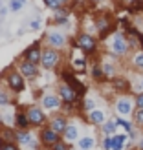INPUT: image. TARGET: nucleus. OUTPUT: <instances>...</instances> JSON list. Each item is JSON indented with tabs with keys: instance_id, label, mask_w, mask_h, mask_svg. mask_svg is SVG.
<instances>
[{
	"instance_id": "obj_1",
	"label": "nucleus",
	"mask_w": 143,
	"mask_h": 150,
	"mask_svg": "<svg viewBox=\"0 0 143 150\" xmlns=\"http://www.w3.org/2000/svg\"><path fill=\"white\" fill-rule=\"evenodd\" d=\"M110 50H112L114 55H125L127 51H129V40H127L121 33H114L112 42H110Z\"/></svg>"
},
{
	"instance_id": "obj_2",
	"label": "nucleus",
	"mask_w": 143,
	"mask_h": 150,
	"mask_svg": "<svg viewBox=\"0 0 143 150\" xmlns=\"http://www.w3.org/2000/svg\"><path fill=\"white\" fill-rule=\"evenodd\" d=\"M59 51L55 48H48V50H44L42 51V59H41V64H42V68L44 70H51V68H55L57 62H59Z\"/></svg>"
},
{
	"instance_id": "obj_3",
	"label": "nucleus",
	"mask_w": 143,
	"mask_h": 150,
	"mask_svg": "<svg viewBox=\"0 0 143 150\" xmlns=\"http://www.w3.org/2000/svg\"><path fill=\"white\" fill-rule=\"evenodd\" d=\"M77 46L85 51V53H94L95 48H97V42L92 35H88V33H81L77 37Z\"/></svg>"
},
{
	"instance_id": "obj_4",
	"label": "nucleus",
	"mask_w": 143,
	"mask_h": 150,
	"mask_svg": "<svg viewBox=\"0 0 143 150\" xmlns=\"http://www.w3.org/2000/svg\"><path fill=\"white\" fill-rule=\"evenodd\" d=\"M7 86H9L13 92H22V90L26 88L24 75L20 71H9V75H7Z\"/></svg>"
},
{
	"instance_id": "obj_5",
	"label": "nucleus",
	"mask_w": 143,
	"mask_h": 150,
	"mask_svg": "<svg viewBox=\"0 0 143 150\" xmlns=\"http://www.w3.org/2000/svg\"><path fill=\"white\" fill-rule=\"evenodd\" d=\"M24 61H28V62H33V64H39L41 62V59H42V51H41V44H39V40H37L33 46H29L26 51H24Z\"/></svg>"
},
{
	"instance_id": "obj_6",
	"label": "nucleus",
	"mask_w": 143,
	"mask_h": 150,
	"mask_svg": "<svg viewBox=\"0 0 143 150\" xmlns=\"http://www.w3.org/2000/svg\"><path fill=\"white\" fill-rule=\"evenodd\" d=\"M59 95H61L63 103H66V104H73L75 101H77V97H79V93L75 92V90H73L72 86L66 84V82L59 86Z\"/></svg>"
},
{
	"instance_id": "obj_7",
	"label": "nucleus",
	"mask_w": 143,
	"mask_h": 150,
	"mask_svg": "<svg viewBox=\"0 0 143 150\" xmlns=\"http://www.w3.org/2000/svg\"><path fill=\"white\" fill-rule=\"evenodd\" d=\"M46 40L51 48H55V50H61L66 46V37L63 31H50L48 37H46Z\"/></svg>"
},
{
	"instance_id": "obj_8",
	"label": "nucleus",
	"mask_w": 143,
	"mask_h": 150,
	"mask_svg": "<svg viewBox=\"0 0 143 150\" xmlns=\"http://www.w3.org/2000/svg\"><path fill=\"white\" fill-rule=\"evenodd\" d=\"M132 108H134V101L130 97H119L116 103V112L119 115H130Z\"/></svg>"
},
{
	"instance_id": "obj_9",
	"label": "nucleus",
	"mask_w": 143,
	"mask_h": 150,
	"mask_svg": "<svg viewBox=\"0 0 143 150\" xmlns=\"http://www.w3.org/2000/svg\"><path fill=\"white\" fill-rule=\"evenodd\" d=\"M63 81L66 82V84L68 86H72L75 92H77L79 95H83L86 92V88H85V84H83V82H79L77 79L73 77V73H68V71H63Z\"/></svg>"
},
{
	"instance_id": "obj_10",
	"label": "nucleus",
	"mask_w": 143,
	"mask_h": 150,
	"mask_svg": "<svg viewBox=\"0 0 143 150\" xmlns=\"http://www.w3.org/2000/svg\"><path fill=\"white\" fill-rule=\"evenodd\" d=\"M26 114H28V119H29V125H35V126L42 125L44 119H46V115L42 114V110L37 108V106H29Z\"/></svg>"
},
{
	"instance_id": "obj_11",
	"label": "nucleus",
	"mask_w": 143,
	"mask_h": 150,
	"mask_svg": "<svg viewBox=\"0 0 143 150\" xmlns=\"http://www.w3.org/2000/svg\"><path fill=\"white\" fill-rule=\"evenodd\" d=\"M59 136L61 134H57L55 130H51V128H46V130H42L41 132V139H42V145H50V146H53L55 143H59Z\"/></svg>"
},
{
	"instance_id": "obj_12",
	"label": "nucleus",
	"mask_w": 143,
	"mask_h": 150,
	"mask_svg": "<svg viewBox=\"0 0 143 150\" xmlns=\"http://www.w3.org/2000/svg\"><path fill=\"white\" fill-rule=\"evenodd\" d=\"M50 128H51V130H55L57 134H64V130L68 128L66 117H64V115H55V117H51V121H50Z\"/></svg>"
},
{
	"instance_id": "obj_13",
	"label": "nucleus",
	"mask_w": 143,
	"mask_h": 150,
	"mask_svg": "<svg viewBox=\"0 0 143 150\" xmlns=\"http://www.w3.org/2000/svg\"><path fill=\"white\" fill-rule=\"evenodd\" d=\"M18 71L24 75V77H28V79H35L37 77V64H33V62H28V61H24L20 66H18Z\"/></svg>"
},
{
	"instance_id": "obj_14",
	"label": "nucleus",
	"mask_w": 143,
	"mask_h": 150,
	"mask_svg": "<svg viewBox=\"0 0 143 150\" xmlns=\"http://www.w3.org/2000/svg\"><path fill=\"white\" fill-rule=\"evenodd\" d=\"M42 106L46 110H57L61 106V101H59L57 95H44L42 97Z\"/></svg>"
},
{
	"instance_id": "obj_15",
	"label": "nucleus",
	"mask_w": 143,
	"mask_h": 150,
	"mask_svg": "<svg viewBox=\"0 0 143 150\" xmlns=\"http://www.w3.org/2000/svg\"><path fill=\"white\" fill-rule=\"evenodd\" d=\"M88 119H90V123H92V125H103L107 117H105V112H103V110H95V108H94V110L88 114Z\"/></svg>"
},
{
	"instance_id": "obj_16",
	"label": "nucleus",
	"mask_w": 143,
	"mask_h": 150,
	"mask_svg": "<svg viewBox=\"0 0 143 150\" xmlns=\"http://www.w3.org/2000/svg\"><path fill=\"white\" fill-rule=\"evenodd\" d=\"M77 146H79L81 150H90V148L95 146V139H94L92 136H86V137H83V139L77 141Z\"/></svg>"
},
{
	"instance_id": "obj_17",
	"label": "nucleus",
	"mask_w": 143,
	"mask_h": 150,
	"mask_svg": "<svg viewBox=\"0 0 143 150\" xmlns=\"http://www.w3.org/2000/svg\"><path fill=\"white\" fill-rule=\"evenodd\" d=\"M72 64H73L75 71H79V73H83L86 70V61H85V57H81V55H75L72 59Z\"/></svg>"
},
{
	"instance_id": "obj_18",
	"label": "nucleus",
	"mask_w": 143,
	"mask_h": 150,
	"mask_svg": "<svg viewBox=\"0 0 143 150\" xmlns=\"http://www.w3.org/2000/svg\"><path fill=\"white\" fill-rule=\"evenodd\" d=\"M15 139H17L18 143H28L29 146H35V141H33V137L29 136L28 132H17L15 134Z\"/></svg>"
},
{
	"instance_id": "obj_19",
	"label": "nucleus",
	"mask_w": 143,
	"mask_h": 150,
	"mask_svg": "<svg viewBox=\"0 0 143 150\" xmlns=\"http://www.w3.org/2000/svg\"><path fill=\"white\" fill-rule=\"evenodd\" d=\"M15 123H17L18 128H28L29 126V119H28V114H22V112H18L17 115H15Z\"/></svg>"
},
{
	"instance_id": "obj_20",
	"label": "nucleus",
	"mask_w": 143,
	"mask_h": 150,
	"mask_svg": "<svg viewBox=\"0 0 143 150\" xmlns=\"http://www.w3.org/2000/svg\"><path fill=\"white\" fill-rule=\"evenodd\" d=\"M116 128H117V123H116V119H110V121L103 123V134H105V136H114Z\"/></svg>"
},
{
	"instance_id": "obj_21",
	"label": "nucleus",
	"mask_w": 143,
	"mask_h": 150,
	"mask_svg": "<svg viewBox=\"0 0 143 150\" xmlns=\"http://www.w3.org/2000/svg\"><path fill=\"white\" fill-rule=\"evenodd\" d=\"M114 88L117 90V92H129L130 90V82L127 79H114Z\"/></svg>"
},
{
	"instance_id": "obj_22",
	"label": "nucleus",
	"mask_w": 143,
	"mask_h": 150,
	"mask_svg": "<svg viewBox=\"0 0 143 150\" xmlns=\"http://www.w3.org/2000/svg\"><path fill=\"white\" fill-rule=\"evenodd\" d=\"M77 134H79L77 126L68 125V128L64 130V139H66V141H75V139H77Z\"/></svg>"
},
{
	"instance_id": "obj_23",
	"label": "nucleus",
	"mask_w": 143,
	"mask_h": 150,
	"mask_svg": "<svg viewBox=\"0 0 143 150\" xmlns=\"http://www.w3.org/2000/svg\"><path fill=\"white\" fill-rule=\"evenodd\" d=\"M129 11L130 13H143V0H130L129 2Z\"/></svg>"
},
{
	"instance_id": "obj_24",
	"label": "nucleus",
	"mask_w": 143,
	"mask_h": 150,
	"mask_svg": "<svg viewBox=\"0 0 143 150\" xmlns=\"http://www.w3.org/2000/svg\"><path fill=\"white\" fill-rule=\"evenodd\" d=\"M112 141H114V146H112V150H121V148L125 146L127 137H125V136H112Z\"/></svg>"
},
{
	"instance_id": "obj_25",
	"label": "nucleus",
	"mask_w": 143,
	"mask_h": 150,
	"mask_svg": "<svg viewBox=\"0 0 143 150\" xmlns=\"http://www.w3.org/2000/svg\"><path fill=\"white\" fill-rule=\"evenodd\" d=\"M42 2H44L46 7H50V9H53V11H59V9H61V6H63L59 0H42Z\"/></svg>"
},
{
	"instance_id": "obj_26",
	"label": "nucleus",
	"mask_w": 143,
	"mask_h": 150,
	"mask_svg": "<svg viewBox=\"0 0 143 150\" xmlns=\"http://www.w3.org/2000/svg\"><path fill=\"white\" fill-rule=\"evenodd\" d=\"M116 123H117V126H123V128L129 132V134H130V132H134V130H132V125H130L129 121H125L123 117H116Z\"/></svg>"
},
{
	"instance_id": "obj_27",
	"label": "nucleus",
	"mask_w": 143,
	"mask_h": 150,
	"mask_svg": "<svg viewBox=\"0 0 143 150\" xmlns=\"http://www.w3.org/2000/svg\"><path fill=\"white\" fill-rule=\"evenodd\" d=\"M0 150H18V146L13 143V141H0Z\"/></svg>"
},
{
	"instance_id": "obj_28",
	"label": "nucleus",
	"mask_w": 143,
	"mask_h": 150,
	"mask_svg": "<svg viewBox=\"0 0 143 150\" xmlns=\"http://www.w3.org/2000/svg\"><path fill=\"white\" fill-rule=\"evenodd\" d=\"M132 62H134V66H136V68H143V50L138 51V53L132 57Z\"/></svg>"
},
{
	"instance_id": "obj_29",
	"label": "nucleus",
	"mask_w": 143,
	"mask_h": 150,
	"mask_svg": "<svg viewBox=\"0 0 143 150\" xmlns=\"http://www.w3.org/2000/svg\"><path fill=\"white\" fill-rule=\"evenodd\" d=\"M134 121H136V125L143 126V108H138L134 112Z\"/></svg>"
},
{
	"instance_id": "obj_30",
	"label": "nucleus",
	"mask_w": 143,
	"mask_h": 150,
	"mask_svg": "<svg viewBox=\"0 0 143 150\" xmlns=\"http://www.w3.org/2000/svg\"><path fill=\"white\" fill-rule=\"evenodd\" d=\"M22 4H24V2H20V0H11V2H9V9L13 13H17V11L22 9Z\"/></svg>"
},
{
	"instance_id": "obj_31",
	"label": "nucleus",
	"mask_w": 143,
	"mask_h": 150,
	"mask_svg": "<svg viewBox=\"0 0 143 150\" xmlns=\"http://www.w3.org/2000/svg\"><path fill=\"white\" fill-rule=\"evenodd\" d=\"M112 146H114V141H112V136H107L103 141V148L105 150H112Z\"/></svg>"
},
{
	"instance_id": "obj_32",
	"label": "nucleus",
	"mask_w": 143,
	"mask_h": 150,
	"mask_svg": "<svg viewBox=\"0 0 143 150\" xmlns=\"http://www.w3.org/2000/svg\"><path fill=\"white\" fill-rule=\"evenodd\" d=\"M92 75H94L95 79H103L105 71H103V68H99V66H94V70H92Z\"/></svg>"
},
{
	"instance_id": "obj_33",
	"label": "nucleus",
	"mask_w": 143,
	"mask_h": 150,
	"mask_svg": "<svg viewBox=\"0 0 143 150\" xmlns=\"http://www.w3.org/2000/svg\"><path fill=\"white\" fill-rule=\"evenodd\" d=\"M103 71H105V75H108V77H110V75H114V66H112V64H105L103 66Z\"/></svg>"
},
{
	"instance_id": "obj_34",
	"label": "nucleus",
	"mask_w": 143,
	"mask_h": 150,
	"mask_svg": "<svg viewBox=\"0 0 143 150\" xmlns=\"http://www.w3.org/2000/svg\"><path fill=\"white\" fill-rule=\"evenodd\" d=\"M134 103H136V106H138V108H143V92H139V93L136 95Z\"/></svg>"
},
{
	"instance_id": "obj_35",
	"label": "nucleus",
	"mask_w": 143,
	"mask_h": 150,
	"mask_svg": "<svg viewBox=\"0 0 143 150\" xmlns=\"http://www.w3.org/2000/svg\"><path fill=\"white\" fill-rule=\"evenodd\" d=\"M39 28H41V18L37 17L35 20H31V22H29V29H39Z\"/></svg>"
},
{
	"instance_id": "obj_36",
	"label": "nucleus",
	"mask_w": 143,
	"mask_h": 150,
	"mask_svg": "<svg viewBox=\"0 0 143 150\" xmlns=\"http://www.w3.org/2000/svg\"><path fill=\"white\" fill-rule=\"evenodd\" d=\"M7 103H9V97H7V93H2V92H0V106H6Z\"/></svg>"
},
{
	"instance_id": "obj_37",
	"label": "nucleus",
	"mask_w": 143,
	"mask_h": 150,
	"mask_svg": "<svg viewBox=\"0 0 143 150\" xmlns=\"http://www.w3.org/2000/svg\"><path fill=\"white\" fill-rule=\"evenodd\" d=\"M51 150H68V145H64V143L59 141V143H55L53 146H51Z\"/></svg>"
},
{
	"instance_id": "obj_38",
	"label": "nucleus",
	"mask_w": 143,
	"mask_h": 150,
	"mask_svg": "<svg viewBox=\"0 0 143 150\" xmlns=\"http://www.w3.org/2000/svg\"><path fill=\"white\" fill-rule=\"evenodd\" d=\"M94 106H95V103H94L92 99H86V101H85V110H90V112H92Z\"/></svg>"
},
{
	"instance_id": "obj_39",
	"label": "nucleus",
	"mask_w": 143,
	"mask_h": 150,
	"mask_svg": "<svg viewBox=\"0 0 143 150\" xmlns=\"http://www.w3.org/2000/svg\"><path fill=\"white\" fill-rule=\"evenodd\" d=\"M138 146H139V150H143V137L139 139V145H138Z\"/></svg>"
},
{
	"instance_id": "obj_40",
	"label": "nucleus",
	"mask_w": 143,
	"mask_h": 150,
	"mask_svg": "<svg viewBox=\"0 0 143 150\" xmlns=\"http://www.w3.org/2000/svg\"><path fill=\"white\" fill-rule=\"evenodd\" d=\"M139 88H141V92H143V79H141V82H139Z\"/></svg>"
},
{
	"instance_id": "obj_41",
	"label": "nucleus",
	"mask_w": 143,
	"mask_h": 150,
	"mask_svg": "<svg viewBox=\"0 0 143 150\" xmlns=\"http://www.w3.org/2000/svg\"><path fill=\"white\" fill-rule=\"evenodd\" d=\"M59 2H61V4H66V2H68V0H59Z\"/></svg>"
},
{
	"instance_id": "obj_42",
	"label": "nucleus",
	"mask_w": 143,
	"mask_h": 150,
	"mask_svg": "<svg viewBox=\"0 0 143 150\" xmlns=\"http://www.w3.org/2000/svg\"><path fill=\"white\" fill-rule=\"evenodd\" d=\"M94 2H103V0H94Z\"/></svg>"
},
{
	"instance_id": "obj_43",
	"label": "nucleus",
	"mask_w": 143,
	"mask_h": 150,
	"mask_svg": "<svg viewBox=\"0 0 143 150\" xmlns=\"http://www.w3.org/2000/svg\"><path fill=\"white\" fill-rule=\"evenodd\" d=\"M20 2H24V0H20Z\"/></svg>"
}]
</instances>
